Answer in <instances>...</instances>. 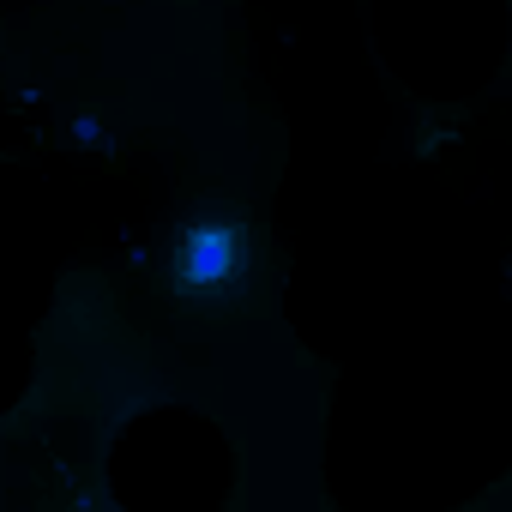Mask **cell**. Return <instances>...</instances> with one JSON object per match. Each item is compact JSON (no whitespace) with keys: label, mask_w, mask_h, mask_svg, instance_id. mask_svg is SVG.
Instances as JSON below:
<instances>
[{"label":"cell","mask_w":512,"mask_h":512,"mask_svg":"<svg viewBox=\"0 0 512 512\" xmlns=\"http://www.w3.org/2000/svg\"><path fill=\"white\" fill-rule=\"evenodd\" d=\"M247 253H253V229L241 205H205L181 223L169 266H163V290L193 302V308H217L247 284Z\"/></svg>","instance_id":"cell-1"}]
</instances>
